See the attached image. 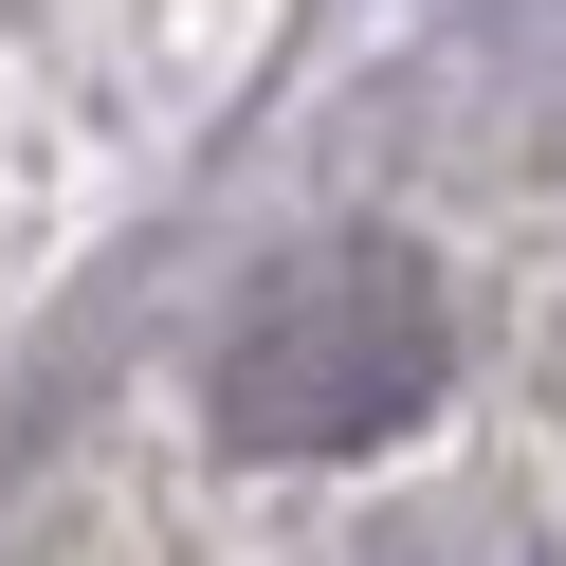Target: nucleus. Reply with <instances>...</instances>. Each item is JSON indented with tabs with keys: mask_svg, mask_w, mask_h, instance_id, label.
Returning <instances> with one entry per match:
<instances>
[{
	"mask_svg": "<svg viewBox=\"0 0 566 566\" xmlns=\"http://www.w3.org/2000/svg\"><path fill=\"white\" fill-rule=\"evenodd\" d=\"M439 384V293L402 256H293L220 347V439L256 457H366Z\"/></svg>",
	"mask_w": 566,
	"mask_h": 566,
	"instance_id": "f257e3e1",
	"label": "nucleus"
}]
</instances>
